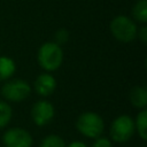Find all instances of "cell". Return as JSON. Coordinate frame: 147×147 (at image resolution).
Listing matches in <instances>:
<instances>
[{
    "label": "cell",
    "instance_id": "1",
    "mask_svg": "<svg viewBox=\"0 0 147 147\" xmlns=\"http://www.w3.org/2000/svg\"><path fill=\"white\" fill-rule=\"evenodd\" d=\"M76 129L82 136L88 139H95L102 136L105 130V122L98 113L85 111L80 114L76 119Z\"/></svg>",
    "mask_w": 147,
    "mask_h": 147
},
{
    "label": "cell",
    "instance_id": "2",
    "mask_svg": "<svg viewBox=\"0 0 147 147\" xmlns=\"http://www.w3.org/2000/svg\"><path fill=\"white\" fill-rule=\"evenodd\" d=\"M39 65L46 71H54L59 69L63 62V51L62 47L54 41L44 42L37 54Z\"/></svg>",
    "mask_w": 147,
    "mask_h": 147
},
{
    "label": "cell",
    "instance_id": "3",
    "mask_svg": "<svg viewBox=\"0 0 147 147\" xmlns=\"http://www.w3.org/2000/svg\"><path fill=\"white\" fill-rule=\"evenodd\" d=\"M136 133L134 119L129 115L117 116L110 124L109 137L110 140L117 144L127 142Z\"/></svg>",
    "mask_w": 147,
    "mask_h": 147
},
{
    "label": "cell",
    "instance_id": "4",
    "mask_svg": "<svg viewBox=\"0 0 147 147\" xmlns=\"http://www.w3.org/2000/svg\"><path fill=\"white\" fill-rule=\"evenodd\" d=\"M110 32L114 38L122 42L132 41L138 33L137 24L125 15H118L110 22Z\"/></svg>",
    "mask_w": 147,
    "mask_h": 147
},
{
    "label": "cell",
    "instance_id": "5",
    "mask_svg": "<svg viewBox=\"0 0 147 147\" xmlns=\"http://www.w3.org/2000/svg\"><path fill=\"white\" fill-rule=\"evenodd\" d=\"M30 93L31 86L24 79H8L1 87V95L10 102H22Z\"/></svg>",
    "mask_w": 147,
    "mask_h": 147
},
{
    "label": "cell",
    "instance_id": "6",
    "mask_svg": "<svg viewBox=\"0 0 147 147\" xmlns=\"http://www.w3.org/2000/svg\"><path fill=\"white\" fill-rule=\"evenodd\" d=\"M2 144L3 147H32L33 138L28 130L14 126L2 134Z\"/></svg>",
    "mask_w": 147,
    "mask_h": 147
},
{
    "label": "cell",
    "instance_id": "7",
    "mask_svg": "<svg viewBox=\"0 0 147 147\" xmlns=\"http://www.w3.org/2000/svg\"><path fill=\"white\" fill-rule=\"evenodd\" d=\"M55 116L54 106L47 100H38L31 108V118L37 126H45Z\"/></svg>",
    "mask_w": 147,
    "mask_h": 147
},
{
    "label": "cell",
    "instance_id": "8",
    "mask_svg": "<svg viewBox=\"0 0 147 147\" xmlns=\"http://www.w3.org/2000/svg\"><path fill=\"white\" fill-rule=\"evenodd\" d=\"M33 88L40 96H49L56 88V79L51 74H40L33 83Z\"/></svg>",
    "mask_w": 147,
    "mask_h": 147
},
{
    "label": "cell",
    "instance_id": "9",
    "mask_svg": "<svg viewBox=\"0 0 147 147\" xmlns=\"http://www.w3.org/2000/svg\"><path fill=\"white\" fill-rule=\"evenodd\" d=\"M130 102L138 109H145L147 106V88L145 86H134L129 93Z\"/></svg>",
    "mask_w": 147,
    "mask_h": 147
},
{
    "label": "cell",
    "instance_id": "10",
    "mask_svg": "<svg viewBox=\"0 0 147 147\" xmlns=\"http://www.w3.org/2000/svg\"><path fill=\"white\" fill-rule=\"evenodd\" d=\"M16 71L15 62L8 56H0V82H6Z\"/></svg>",
    "mask_w": 147,
    "mask_h": 147
},
{
    "label": "cell",
    "instance_id": "11",
    "mask_svg": "<svg viewBox=\"0 0 147 147\" xmlns=\"http://www.w3.org/2000/svg\"><path fill=\"white\" fill-rule=\"evenodd\" d=\"M134 127H136V132L138 133V136L141 138V140H147V110L141 109L136 119H134Z\"/></svg>",
    "mask_w": 147,
    "mask_h": 147
},
{
    "label": "cell",
    "instance_id": "12",
    "mask_svg": "<svg viewBox=\"0 0 147 147\" xmlns=\"http://www.w3.org/2000/svg\"><path fill=\"white\" fill-rule=\"evenodd\" d=\"M132 15L136 21L140 23H146L147 22V1L138 0L132 8Z\"/></svg>",
    "mask_w": 147,
    "mask_h": 147
},
{
    "label": "cell",
    "instance_id": "13",
    "mask_svg": "<svg viewBox=\"0 0 147 147\" xmlns=\"http://www.w3.org/2000/svg\"><path fill=\"white\" fill-rule=\"evenodd\" d=\"M13 117V109L7 101L0 100V129L6 127Z\"/></svg>",
    "mask_w": 147,
    "mask_h": 147
},
{
    "label": "cell",
    "instance_id": "14",
    "mask_svg": "<svg viewBox=\"0 0 147 147\" xmlns=\"http://www.w3.org/2000/svg\"><path fill=\"white\" fill-rule=\"evenodd\" d=\"M64 139L59 134H48L44 137L39 144V147H65Z\"/></svg>",
    "mask_w": 147,
    "mask_h": 147
},
{
    "label": "cell",
    "instance_id": "15",
    "mask_svg": "<svg viewBox=\"0 0 147 147\" xmlns=\"http://www.w3.org/2000/svg\"><path fill=\"white\" fill-rule=\"evenodd\" d=\"M54 38H55V41L54 42L61 46V45H63V44H65L68 41V39H69V32L65 29H60V30L56 31Z\"/></svg>",
    "mask_w": 147,
    "mask_h": 147
},
{
    "label": "cell",
    "instance_id": "16",
    "mask_svg": "<svg viewBox=\"0 0 147 147\" xmlns=\"http://www.w3.org/2000/svg\"><path fill=\"white\" fill-rule=\"evenodd\" d=\"M91 147H113V142L109 138L101 136V137H98L94 139Z\"/></svg>",
    "mask_w": 147,
    "mask_h": 147
},
{
    "label": "cell",
    "instance_id": "17",
    "mask_svg": "<svg viewBox=\"0 0 147 147\" xmlns=\"http://www.w3.org/2000/svg\"><path fill=\"white\" fill-rule=\"evenodd\" d=\"M137 36L139 37V39H140L144 44H146V42H147V28H146L145 25H144V26H141V28H140V30H138Z\"/></svg>",
    "mask_w": 147,
    "mask_h": 147
},
{
    "label": "cell",
    "instance_id": "18",
    "mask_svg": "<svg viewBox=\"0 0 147 147\" xmlns=\"http://www.w3.org/2000/svg\"><path fill=\"white\" fill-rule=\"evenodd\" d=\"M65 147H88V146L82 140H74V141L69 142Z\"/></svg>",
    "mask_w": 147,
    "mask_h": 147
}]
</instances>
